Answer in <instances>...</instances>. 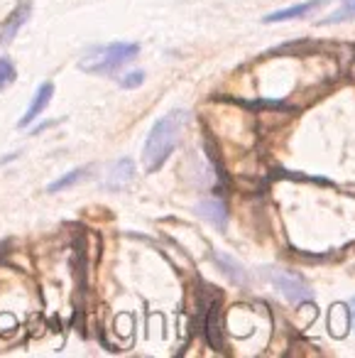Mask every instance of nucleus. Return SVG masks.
<instances>
[{"label": "nucleus", "mask_w": 355, "mask_h": 358, "mask_svg": "<svg viewBox=\"0 0 355 358\" xmlns=\"http://www.w3.org/2000/svg\"><path fill=\"white\" fill-rule=\"evenodd\" d=\"M187 120H189L187 110H172V113L162 115V118L152 125V130H150L147 140H145V148H143V162L150 174L159 172V169L164 167V162L172 157L174 148H177L179 133H182V128L187 125Z\"/></svg>", "instance_id": "obj_1"}, {"label": "nucleus", "mask_w": 355, "mask_h": 358, "mask_svg": "<svg viewBox=\"0 0 355 358\" xmlns=\"http://www.w3.org/2000/svg\"><path fill=\"white\" fill-rule=\"evenodd\" d=\"M138 55L140 45H135V42H113V45L101 47L99 52H91L89 57H84L79 62V69L86 74H110V71L133 62Z\"/></svg>", "instance_id": "obj_2"}, {"label": "nucleus", "mask_w": 355, "mask_h": 358, "mask_svg": "<svg viewBox=\"0 0 355 358\" xmlns=\"http://www.w3.org/2000/svg\"><path fill=\"white\" fill-rule=\"evenodd\" d=\"M267 278H270L272 282H275V287L280 289L287 299H291V302H304V299H311L309 285H306L301 278H296V275L272 268V270H267Z\"/></svg>", "instance_id": "obj_3"}, {"label": "nucleus", "mask_w": 355, "mask_h": 358, "mask_svg": "<svg viewBox=\"0 0 355 358\" xmlns=\"http://www.w3.org/2000/svg\"><path fill=\"white\" fill-rule=\"evenodd\" d=\"M52 94H55V84H52V81H45V84L37 89V94H35V99L30 101V106H27L25 115L17 120V128H30V125L47 110V106H50V101H52Z\"/></svg>", "instance_id": "obj_4"}, {"label": "nucleus", "mask_w": 355, "mask_h": 358, "mask_svg": "<svg viewBox=\"0 0 355 358\" xmlns=\"http://www.w3.org/2000/svg\"><path fill=\"white\" fill-rule=\"evenodd\" d=\"M30 13H32V3H30V0L20 3V6H17L15 10L10 13V17H8V20L3 22V27H0V45H10V42L15 40V35L20 32V27L27 22Z\"/></svg>", "instance_id": "obj_5"}, {"label": "nucleus", "mask_w": 355, "mask_h": 358, "mask_svg": "<svg viewBox=\"0 0 355 358\" xmlns=\"http://www.w3.org/2000/svg\"><path fill=\"white\" fill-rule=\"evenodd\" d=\"M133 177H135V162L130 157H123L108 167V179H106L103 185L108 189H123Z\"/></svg>", "instance_id": "obj_6"}, {"label": "nucleus", "mask_w": 355, "mask_h": 358, "mask_svg": "<svg viewBox=\"0 0 355 358\" xmlns=\"http://www.w3.org/2000/svg\"><path fill=\"white\" fill-rule=\"evenodd\" d=\"M326 0H309V3H301V6H294V8H284V10H277V13H270V15L262 17V22L272 25V22H287V20H294V17H301L306 13H314L316 8L324 6Z\"/></svg>", "instance_id": "obj_7"}, {"label": "nucleus", "mask_w": 355, "mask_h": 358, "mask_svg": "<svg viewBox=\"0 0 355 358\" xmlns=\"http://www.w3.org/2000/svg\"><path fill=\"white\" fill-rule=\"evenodd\" d=\"M198 216H203L208 224L218 226V229H226V224H228V209H226V204L218 199L201 201V204H198Z\"/></svg>", "instance_id": "obj_8"}, {"label": "nucleus", "mask_w": 355, "mask_h": 358, "mask_svg": "<svg viewBox=\"0 0 355 358\" xmlns=\"http://www.w3.org/2000/svg\"><path fill=\"white\" fill-rule=\"evenodd\" d=\"M328 329L335 338L345 336V331L350 329V309H345V304H333V309L328 312Z\"/></svg>", "instance_id": "obj_9"}, {"label": "nucleus", "mask_w": 355, "mask_h": 358, "mask_svg": "<svg viewBox=\"0 0 355 358\" xmlns=\"http://www.w3.org/2000/svg\"><path fill=\"white\" fill-rule=\"evenodd\" d=\"M213 260H216V263L221 265V270L236 285H247V273L242 270V265L238 263V260H233L231 255H226V253H213Z\"/></svg>", "instance_id": "obj_10"}, {"label": "nucleus", "mask_w": 355, "mask_h": 358, "mask_svg": "<svg viewBox=\"0 0 355 358\" xmlns=\"http://www.w3.org/2000/svg\"><path fill=\"white\" fill-rule=\"evenodd\" d=\"M84 174H86V169H71V172H66L64 177H59L57 182H52V185L47 187V192H50V194H57V192L69 189V187H74Z\"/></svg>", "instance_id": "obj_11"}, {"label": "nucleus", "mask_w": 355, "mask_h": 358, "mask_svg": "<svg viewBox=\"0 0 355 358\" xmlns=\"http://www.w3.org/2000/svg\"><path fill=\"white\" fill-rule=\"evenodd\" d=\"M350 17H355V0L353 3H343V8L335 10L331 17H326L321 25H335V22H345V20H350Z\"/></svg>", "instance_id": "obj_12"}, {"label": "nucleus", "mask_w": 355, "mask_h": 358, "mask_svg": "<svg viewBox=\"0 0 355 358\" xmlns=\"http://www.w3.org/2000/svg\"><path fill=\"white\" fill-rule=\"evenodd\" d=\"M15 81V66L10 64L8 59H0V91L10 86Z\"/></svg>", "instance_id": "obj_13"}, {"label": "nucleus", "mask_w": 355, "mask_h": 358, "mask_svg": "<svg viewBox=\"0 0 355 358\" xmlns=\"http://www.w3.org/2000/svg\"><path fill=\"white\" fill-rule=\"evenodd\" d=\"M143 81H145V71H130V74H125L123 79H120V86H123V89H138Z\"/></svg>", "instance_id": "obj_14"}, {"label": "nucleus", "mask_w": 355, "mask_h": 358, "mask_svg": "<svg viewBox=\"0 0 355 358\" xmlns=\"http://www.w3.org/2000/svg\"><path fill=\"white\" fill-rule=\"evenodd\" d=\"M353 319H355V299H353Z\"/></svg>", "instance_id": "obj_15"}, {"label": "nucleus", "mask_w": 355, "mask_h": 358, "mask_svg": "<svg viewBox=\"0 0 355 358\" xmlns=\"http://www.w3.org/2000/svg\"><path fill=\"white\" fill-rule=\"evenodd\" d=\"M343 3H353V0H343Z\"/></svg>", "instance_id": "obj_16"}]
</instances>
